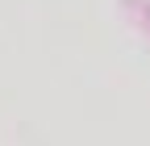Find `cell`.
Segmentation results:
<instances>
[]
</instances>
